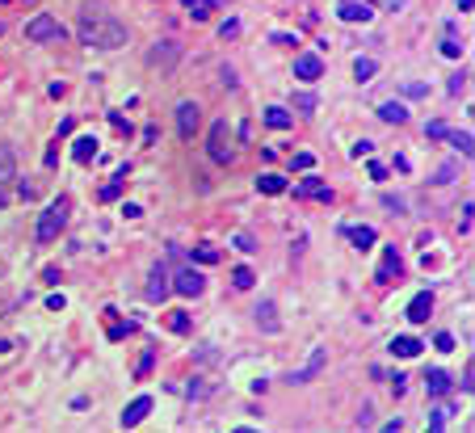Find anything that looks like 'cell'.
I'll return each mask as SVG.
<instances>
[{"label":"cell","instance_id":"1","mask_svg":"<svg viewBox=\"0 0 475 433\" xmlns=\"http://www.w3.org/2000/svg\"><path fill=\"white\" fill-rule=\"evenodd\" d=\"M76 38H80L84 46L114 51V46H122V42H126V25H122L118 17L101 13V8H84V13H80V25H76Z\"/></svg>","mask_w":475,"mask_h":433},{"label":"cell","instance_id":"2","mask_svg":"<svg viewBox=\"0 0 475 433\" xmlns=\"http://www.w3.org/2000/svg\"><path fill=\"white\" fill-rule=\"evenodd\" d=\"M63 223H67V198H55V202L38 215V232H34L38 244H51V240L63 232Z\"/></svg>","mask_w":475,"mask_h":433},{"label":"cell","instance_id":"3","mask_svg":"<svg viewBox=\"0 0 475 433\" xmlns=\"http://www.w3.org/2000/svg\"><path fill=\"white\" fill-rule=\"evenodd\" d=\"M63 38V25L51 17V13H38L29 25H25V42H59Z\"/></svg>","mask_w":475,"mask_h":433},{"label":"cell","instance_id":"4","mask_svg":"<svg viewBox=\"0 0 475 433\" xmlns=\"http://www.w3.org/2000/svg\"><path fill=\"white\" fill-rule=\"evenodd\" d=\"M206 152H210V160L215 164H232V131H227V122H215L210 126V143H206Z\"/></svg>","mask_w":475,"mask_h":433},{"label":"cell","instance_id":"5","mask_svg":"<svg viewBox=\"0 0 475 433\" xmlns=\"http://www.w3.org/2000/svg\"><path fill=\"white\" fill-rule=\"evenodd\" d=\"M168 278H173V291L185 295V299H198V295L206 291V278H202L198 269H177V274H168Z\"/></svg>","mask_w":475,"mask_h":433},{"label":"cell","instance_id":"6","mask_svg":"<svg viewBox=\"0 0 475 433\" xmlns=\"http://www.w3.org/2000/svg\"><path fill=\"white\" fill-rule=\"evenodd\" d=\"M198 126H202V105L198 101H181L177 105V131H181V139H194Z\"/></svg>","mask_w":475,"mask_h":433},{"label":"cell","instance_id":"7","mask_svg":"<svg viewBox=\"0 0 475 433\" xmlns=\"http://www.w3.org/2000/svg\"><path fill=\"white\" fill-rule=\"evenodd\" d=\"M400 274H404V261H400L396 244H387V248H383V261H379V269H375V278H379L383 286H392V282H400Z\"/></svg>","mask_w":475,"mask_h":433},{"label":"cell","instance_id":"8","mask_svg":"<svg viewBox=\"0 0 475 433\" xmlns=\"http://www.w3.org/2000/svg\"><path fill=\"white\" fill-rule=\"evenodd\" d=\"M324 362H328V349H324V345H316V349H312V358H307V362L290 375V383H312V379L324 371Z\"/></svg>","mask_w":475,"mask_h":433},{"label":"cell","instance_id":"9","mask_svg":"<svg viewBox=\"0 0 475 433\" xmlns=\"http://www.w3.org/2000/svg\"><path fill=\"white\" fill-rule=\"evenodd\" d=\"M295 76H299L303 84H316V80L324 76V59H320V55H295Z\"/></svg>","mask_w":475,"mask_h":433},{"label":"cell","instance_id":"10","mask_svg":"<svg viewBox=\"0 0 475 433\" xmlns=\"http://www.w3.org/2000/svg\"><path fill=\"white\" fill-rule=\"evenodd\" d=\"M295 198H320V202H333V189L324 185V177H303L295 185Z\"/></svg>","mask_w":475,"mask_h":433},{"label":"cell","instance_id":"11","mask_svg":"<svg viewBox=\"0 0 475 433\" xmlns=\"http://www.w3.org/2000/svg\"><path fill=\"white\" fill-rule=\"evenodd\" d=\"M168 291H173L168 269H164V265H156V269H152V278H147V299H152V303H164V299H168Z\"/></svg>","mask_w":475,"mask_h":433},{"label":"cell","instance_id":"12","mask_svg":"<svg viewBox=\"0 0 475 433\" xmlns=\"http://www.w3.org/2000/svg\"><path fill=\"white\" fill-rule=\"evenodd\" d=\"M147 413H152V396H139V400H131V404H126V413L118 417V425H122V429H135Z\"/></svg>","mask_w":475,"mask_h":433},{"label":"cell","instance_id":"13","mask_svg":"<svg viewBox=\"0 0 475 433\" xmlns=\"http://www.w3.org/2000/svg\"><path fill=\"white\" fill-rule=\"evenodd\" d=\"M337 17L341 21H370L375 8H370V0H341L337 4Z\"/></svg>","mask_w":475,"mask_h":433},{"label":"cell","instance_id":"14","mask_svg":"<svg viewBox=\"0 0 475 433\" xmlns=\"http://www.w3.org/2000/svg\"><path fill=\"white\" fill-rule=\"evenodd\" d=\"M404 316H408L413 324H425V320L434 316V295H429V291H421V295L408 303V312H404Z\"/></svg>","mask_w":475,"mask_h":433},{"label":"cell","instance_id":"15","mask_svg":"<svg viewBox=\"0 0 475 433\" xmlns=\"http://www.w3.org/2000/svg\"><path fill=\"white\" fill-rule=\"evenodd\" d=\"M97 156V135H76V143H72V160L76 164H88Z\"/></svg>","mask_w":475,"mask_h":433},{"label":"cell","instance_id":"16","mask_svg":"<svg viewBox=\"0 0 475 433\" xmlns=\"http://www.w3.org/2000/svg\"><path fill=\"white\" fill-rule=\"evenodd\" d=\"M257 189L269 194V198H278V194H286V177H282V173H261V177H257Z\"/></svg>","mask_w":475,"mask_h":433},{"label":"cell","instance_id":"17","mask_svg":"<svg viewBox=\"0 0 475 433\" xmlns=\"http://www.w3.org/2000/svg\"><path fill=\"white\" fill-rule=\"evenodd\" d=\"M126 177H131V168L122 164V168H118V173H114V177H109V181L101 185V202H114V198L122 194V185H126Z\"/></svg>","mask_w":475,"mask_h":433},{"label":"cell","instance_id":"18","mask_svg":"<svg viewBox=\"0 0 475 433\" xmlns=\"http://www.w3.org/2000/svg\"><path fill=\"white\" fill-rule=\"evenodd\" d=\"M450 387H455V379H450L446 371H429V375H425V392H429V396H446Z\"/></svg>","mask_w":475,"mask_h":433},{"label":"cell","instance_id":"19","mask_svg":"<svg viewBox=\"0 0 475 433\" xmlns=\"http://www.w3.org/2000/svg\"><path fill=\"white\" fill-rule=\"evenodd\" d=\"M345 236H349V244H354V248H362V253L375 244V227H366V223H362V227H345Z\"/></svg>","mask_w":475,"mask_h":433},{"label":"cell","instance_id":"20","mask_svg":"<svg viewBox=\"0 0 475 433\" xmlns=\"http://www.w3.org/2000/svg\"><path fill=\"white\" fill-rule=\"evenodd\" d=\"M392 354L396 358H417L421 354V341L417 337H392Z\"/></svg>","mask_w":475,"mask_h":433},{"label":"cell","instance_id":"21","mask_svg":"<svg viewBox=\"0 0 475 433\" xmlns=\"http://www.w3.org/2000/svg\"><path fill=\"white\" fill-rule=\"evenodd\" d=\"M446 139H450V147L455 152H463V160L475 152V139H471V131H446Z\"/></svg>","mask_w":475,"mask_h":433},{"label":"cell","instance_id":"22","mask_svg":"<svg viewBox=\"0 0 475 433\" xmlns=\"http://www.w3.org/2000/svg\"><path fill=\"white\" fill-rule=\"evenodd\" d=\"M379 118H383V122H396V126H400V122H408V109H404L400 101H383V105H379Z\"/></svg>","mask_w":475,"mask_h":433},{"label":"cell","instance_id":"23","mask_svg":"<svg viewBox=\"0 0 475 433\" xmlns=\"http://www.w3.org/2000/svg\"><path fill=\"white\" fill-rule=\"evenodd\" d=\"M265 122H269L274 131H290V122H295V118H290V109H282V105H269V109H265Z\"/></svg>","mask_w":475,"mask_h":433},{"label":"cell","instance_id":"24","mask_svg":"<svg viewBox=\"0 0 475 433\" xmlns=\"http://www.w3.org/2000/svg\"><path fill=\"white\" fill-rule=\"evenodd\" d=\"M257 324H261L265 333H278V328H282V320L274 316V303H269V299H265V303L257 307Z\"/></svg>","mask_w":475,"mask_h":433},{"label":"cell","instance_id":"25","mask_svg":"<svg viewBox=\"0 0 475 433\" xmlns=\"http://www.w3.org/2000/svg\"><path fill=\"white\" fill-rule=\"evenodd\" d=\"M17 177V156H13V147H0V185H8Z\"/></svg>","mask_w":475,"mask_h":433},{"label":"cell","instance_id":"26","mask_svg":"<svg viewBox=\"0 0 475 433\" xmlns=\"http://www.w3.org/2000/svg\"><path fill=\"white\" fill-rule=\"evenodd\" d=\"M181 8H185V13H189V17H194V21H206V17H210V8H215V4H210V0H181Z\"/></svg>","mask_w":475,"mask_h":433},{"label":"cell","instance_id":"27","mask_svg":"<svg viewBox=\"0 0 475 433\" xmlns=\"http://www.w3.org/2000/svg\"><path fill=\"white\" fill-rule=\"evenodd\" d=\"M253 282H257V274H253L248 265H236V269H232V286H236V291H248Z\"/></svg>","mask_w":475,"mask_h":433},{"label":"cell","instance_id":"28","mask_svg":"<svg viewBox=\"0 0 475 433\" xmlns=\"http://www.w3.org/2000/svg\"><path fill=\"white\" fill-rule=\"evenodd\" d=\"M375 72H379V63L375 59H354V76L366 84V80H375Z\"/></svg>","mask_w":475,"mask_h":433},{"label":"cell","instance_id":"29","mask_svg":"<svg viewBox=\"0 0 475 433\" xmlns=\"http://www.w3.org/2000/svg\"><path fill=\"white\" fill-rule=\"evenodd\" d=\"M194 261H198V265H215V261H219V248H210V244H198V248H194Z\"/></svg>","mask_w":475,"mask_h":433},{"label":"cell","instance_id":"30","mask_svg":"<svg viewBox=\"0 0 475 433\" xmlns=\"http://www.w3.org/2000/svg\"><path fill=\"white\" fill-rule=\"evenodd\" d=\"M446 421H450V404H438V408H434V417H429V429H434V433L446 429Z\"/></svg>","mask_w":475,"mask_h":433},{"label":"cell","instance_id":"31","mask_svg":"<svg viewBox=\"0 0 475 433\" xmlns=\"http://www.w3.org/2000/svg\"><path fill=\"white\" fill-rule=\"evenodd\" d=\"M173 59H177V46L173 42H164V46L152 51V63H173Z\"/></svg>","mask_w":475,"mask_h":433},{"label":"cell","instance_id":"32","mask_svg":"<svg viewBox=\"0 0 475 433\" xmlns=\"http://www.w3.org/2000/svg\"><path fill=\"white\" fill-rule=\"evenodd\" d=\"M168 328H173V333H189V316H185V312H173V316H168Z\"/></svg>","mask_w":475,"mask_h":433},{"label":"cell","instance_id":"33","mask_svg":"<svg viewBox=\"0 0 475 433\" xmlns=\"http://www.w3.org/2000/svg\"><path fill=\"white\" fill-rule=\"evenodd\" d=\"M236 34H240V21H236V17H227V21L219 25V38H236Z\"/></svg>","mask_w":475,"mask_h":433},{"label":"cell","instance_id":"34","mask_svg":"<svg viewBox=\"0 0 475 433\" xmlns=\"http://www.w3.org/2000/svg\"><path fill=\"white\" fill-rule=\"evenodd\" d=\"M295 109L312 114V109H316V97H312V93H299V97H295Z\"/></svg>","mask_w":475,"mask_h":433},{"label":"cell","instance_id":"35","mask_svg":"<svg viewBox=\"0 0 475 433\" xmlns=\"http://www.w3.org/2000/svg\"><path fill=\"white\" fill-rule=\"evenodd\" d=\"M434 349L450 354V349H455V337H450V333H438V337H434Z\"/></svg>","mask_w":475,"mask_h":433},{"label":"cell","instance_id":"36","mask_svg":"<svg viewBox=\"0 0 475 433\" xmlns=\"http://www.w3.org/2000/svg\"><path fill=\"white\" fill-rule=\"evenodd\" d=\"M442 55H446V59H459V55H463V46H459L455 38H446V42H442Z\"/></svg>","mask_w":475,"mask_h":433},{"label":"cell","instance_id":"37","mask_svg":"<svg viewBox=\"0 0 475 433\" xmlns=\"http://www.w3.org/2000/svg\"><path fill=\"white\" fill-rule=\"evenodd\" d=\"M404 93H408V97H425V93H429V84H421V80H408V84H404Z\"/></svg>","mask_w":475,"mask_h":433},{"label":"cell","instance_id":"38","mask_svg":"<svg viewBox=\"0 0 475 433\" xmlns=\"http://www.w3.org/2000/svg\"><path fill=\"white\" fill-rule=\"evenodd\" d=\"M446 131H450L446 122H429V126H425V135H429V139H446Z\"/></svg>","mask_w":475,"mask_h":433},{"label":"cell","instance_id":"39","mask_svg":"<svg viewBox=\"0 0 475 433\" xmlns=\"http://www.w3.org/2000/svg\"><path fill=\"white\" fill-rule=\"evenodd\" d=\"M370 181H387V164L383 160H370Z\"/></svg>","mask_w":475,"mask_h":433},{"label":"cell","instance_id":"40","mask_svg":"<svg viewBox=\"0 0 475 433\" xmlns=\"http://www.w3.org/2000/svg\"><path fill=\"white\" fill-rule=\"evenodd\" d=\"M232 244H236V248H240V253H253V248H257V244H253V236H248V232H240V236H236V240H232Z\"/></svg>","mask_w":475,"mask_h":433},{"label":"cell","instance_id":"41","mask_svg":"<svg viewBox=\"0 0 475 433\" xmlns=\"http://www.w3.org/2000/svg\"><path fill=\"white\" fill-rule=\"evenodd\" d=\"M370 413H375V408H370V404H362V413H358V417H354V425H358V429H366V425H370V421H375V417H370Z\"/></svg>","mask_w":475,"mask_h":433},{"label":"cell","instance_id":"42","mask_svg":"<svg viewBox=\"0 0 475 433\" xmlns=\"http://www.w3.org/2000/svg\"><path fill=\"white\" fill-rule=\"evenodd\" d=\"M354 156L362 160V156H375V143L370 139H362V143H354Z\"/></svg>","mask_w":475,"mask_h":433},{"label":"cell","instance_id":"43","mask_svg":"<svg viewBox=\"0 0 475 433\" xmlns=\"http://www.w3.org/2000/svg\"><path fill=\"white\" fill-rule=\"evenodd\" d=\"M434 181H438V185H446V181H455V164H442V168H438V177H434Z\"/></svg>","mask_w":475,"mask_h":433},{"label":"cell","instance_id":"44","mask_svg":"<svg viewBox=\"0 0 475 433\" xmlns=\"http://www.w3.org/2000/svg\"><path fill=\"white\" fill-rule=\"evenodd\" d=\"M312 164H316V156H312V152H299V156H295V168H312Z\"/></svg>","mask_w":475,"mask_h":433},{"label":"cell","instance_id":"45","mask_svg":"<svg viewBox=\"0 0 475 433\" xmlns=\"http://www.w3.org/2000/svg\"><path fill=\"white\" fill-rule=\"evenodd\" d=\"M122 215H126V219H139V215H143V206H135V202H126V206H122Z\"/></svg>","mask_w":475,"mask_h":433},{"label":"cell","instance_id":"46","mask_svg":"<svg viewBox=\"0 0 475 433\" xmlns=\"http://www.w3.org/2000/svg\"><path fill=\"white\" fill-rule=\"evenodd\" d=\"M63 303H67L63 295H51V299H46V307H51V312H63Z\"/></svg>","mask_w":475,"mask_h":433},{"label":"cell","instance_id":"47","mask_svg":"<svg viewBox=\"0 0 475 433\" xmlns=\"http://www.w3.org/2000/svg\"><path fill=\"white\" fill-rule=\"evenodd\" d=\"M147 371H152V354H143V358H139V371H135V375H139V379H143V375H147Z\"/></svg>","mask_w":475,"mask_h":433},{"label":"cell","instance_id":"48","mask_svg":"<svg viewBox=\"0 0 475 433\" xmlns=\"http://www.w3.org/2000/svg\"><path fill=\"white\" fill-rule=\"evenodd\" d=\"M471 4H475V0H459V8H463V13H471Z\"/></svg>","mask_w":475,"mask_h":433},{"label":"cell","instance_id":"49","mask_svg":"<svg viewBox=\"0 0 475 433\" xmlns=\"http://www.w3.org/2000/svg\"><path fill=\"white\" fill-rule=\"evenodd\" d=\"M4 202H8V198H4V189H0V211H4Z\"/></svg>","mask_w":475,"mask_h":433},{"label":"cell","instance_id":"50","mask_svg":"<svg viewBox=\"0 0 475 433\" xmlns=\"http://www.w3.org/2000/svg\"><path fill=\"white\" fill-rule=\"evenodd\" d=\"M210 4H215V8H219V4H227V0H210Z\"/></svg>","mask_w":475,"mask_h":433},{"label":"cell","instance_id":"51","mask_svg":"<svg viewBox=\"0 0 475 433\" xmlns=\"http://www.w3.org/2000/svg\"><path fill=\"white\" fill-rule=\"evenodd\" d=\"M0 4H4V0H0Z\"/></svg>","mask_w":475,"mask_h":433}]
</instances>
